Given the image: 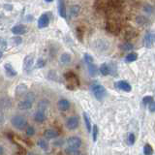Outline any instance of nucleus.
I'll use <instances>...</instances> for the list:
<instances>
[{"mask_svg": "<svg viewBox=\"0 0 155 155\" xmlns=\"http://www.w3.org/2000/svg\"><path fill=\"white\" fill-rule=\"evenodd\" d=\"M91 89H92V92H93L94 96L96 97L97 100L101 101L106 97L107 90L105 89V87L103 86V85H101L100 84H98V82H94V84H92Z\"/></svg>", "mask_w": 155, "mask_h": 155, "instance_id": "1", "label": "nucleus"}, {"mask_svg": "<svg viewBox=\"0 0 155 155\" xmlns=\"http://www.w3.org/2000/svg\"><path fill=\"white\" fill-rule=\"evenodd\" d=\"M11 123L14 126L16 129L18 130H24L26 127H27V120L22 116V115H16L11 119Z\"/></svg>", "mask_w": 155, "mask_h": 155, "instance_id": "2", "label": "nucleus"}, {"mask_svg": "<svg viewBox=\"0 0 155 155\" xmlns=\"http://www.w3.org/2000/svg\"><path fill=\"white\" fill-rule=\"evenodd\" d=\"M33 64H34V56L33 55H27L24 60V70L26 74H29L32 70Z\"/></svg>", "mask_w": 155, "mask_h": 155, "instance_id": "3", "label": "nucleus"}, {"mask_svg": "<svg viewBox=\"0 0 155 155\" xmlns=\"http://www.w3.org/2000/svg\"><path fill=\"white\" fill-rule=\"evenodd\" d=\"M66 126L69 130H75L77 129L79 126V118L77 116H71L68 118L67 122H66Z\"/></svg>", "mask_w": 155, "mask_h": 155, "instance_id": "4", "label": "nucleus"}, {"mask_svg": "<svg viewBox=\"0 0 155 155\" xmlns=\"http://www.w3.org/2000/svg\"><path fill=\"white\" fill-rule=\"evenodd\" d=\"M67 144H68V146L80 148L81 146V140L79 137H70L67 140Z\"/></svg>", "mask_w": 155, "mask_h": 155, "instance_id": "5", "label": "nucleus"}, {"mask_svg": "<svg viewBox=\"0 0 155 155\" xmlns=\"http://www.w3.org/2000/svg\"><path fill=\"white\" fill-rule=\"evenodd\" d=\"M49 24V18L48 15H42L38 19V27L45 28L48 27Z\"/></svg>", "mask_w": 155, "mask_h": 155, "instance_id": "6", "label": "nucleus"}, {"mask_svg": "<svg viewBox=\"0 0 155 155\" xmlns=\"http://www.w3.org/2000/svg\"><path fill=\"white\" fill-rule=\"evenodd\" d=\"M115 85H116V86L119 88V89L123 90L125 92H130L131 89H132L129 82H127L125 81H119L115 82Z\"/></svg>", "mask_w": 155, "mask_h": 155, "instance_id": "7", "label": "nucleus"}, {"mask_svg": "<svg viewBox=\"0 0 155 155\" xmlns=\"http://www.w3.org/2000/svg\"><path fill=\"white\" fill-rule=\"evenodd\" d=\"M11 31L16 35H22L27 32V28H26V26L24 25L19 24V25H16L14 27H12Z\"/></svg>", "mask_w": 155, "mask_h": 155, "instance_id": "8", "label": "nucleus"}, {"mask_svg": "<svg viewBox=\"0 0 155 155\" xmlns=\"http://www.w3.org/2000/svg\"><path fill=\"white\" fill-rule=\"evenodd\" d=\"M26 92H27V86H26V84H19L16 88V97L24 96V95L26 94Z\"/></svg>", "mask_w": 155, "mask_h": 155, "instance_id": "9", "label": "nucleus"}, {"mask_svg": "<svg viewBox=\"0 0 155 155\" xmlns=\"http://www.w3.org/2000/svg\"><path fill=\"white\" fill-rule=\"evenodd\" d=\"M58 14L63 19H65L67 16V10H66L64 0H58Z\"/></svg>", "mask_w": 155, "mask_h": 155, "instance_id": "10", "label": "nucleus"}, {"mask_svg": "<svg viewBox=\"0 0 155 155\" xmlns=\"http://www.w3.org/2000/svg\"><path fill=\"white\" fill-rule=\"evenodd\" d=\"M32 106H33L32 102L28 101V100H25L24 99V101L19 102V105H18V108L21 111H27V110H30V109L32 108Z\"/></svg>", "mask_w": 155, "mask_h": 155, "instance_id": "11", "label": "nucleus"}, {"mask_svg": "<svg viewBox=\"0 0 155 155\" xmlns=\"http://www.w3.org/2000/svg\"><path fill=\"white\" fill-rule=\"evenodd\" d=\"M44 136L46 139H48V140L55 139V138L58 137V132L54 129H47L44 132Z\"/></svg>", "mask_w": 155, "mask_h": 155, "instance_id": "12", "label": "nucleus"}, {"mask_svg": "<svg viewBox=\"0 0 155 155\" xmlns=\"http://www.w3.org/2000/svg\"><path fill=\"white\" fill-rule=\"evenodd\" d=\"M4 68H5L6 75L9 76V77H15V76H16V71L10 63H6L4 65Z\"/></svg>", "mask_w": 155, "mask_h": 155, "instance_id": "13", "label": "nucleus"}, {"mask_svg": "<svg viewBox=\"0 0 155 155\" xmlns=\"http://www.w3.org/2000/svg\"><path fill=\"white\" fill-rule=\"evenodd\" d=\"M57 106L58 109L60 111H67L69 108H70V103H69L68 100H66V99H61V100L58 101L57 103Z\"/></svg>", "mask_w": 155, "mask_h": 155, "instance_id": "14", "label": "nucleus"}, {"mask_svg": "<svg viewBox=\"0 0 155 155\" xmlns=\"http://www.w3.org/2000/svg\"><path fill=\"white\" fill-rule=\"evenodd\" d=\"M34 120L36 122H39V123H42L44 122L46 120V115H45V113L42 111H37L34 114Z\"/></svg>", "mask_w": 155, "mask_h": 155, "instance_id": "15", "label": "nucleus"}, {"mask_svg": "<svg viewBox=\"0 0 155 155\" xmlns=\"http://www.w3.org/2000/svg\"><path fill=\"white\" fill-rule=\"evenodd\" d=\"M60 62L62 65H68L71 62V54H67V52H64L63 54H61Z\"/></svg>", "mask_w": 155, "mask_h": 155, "instance_id": "16", "label": "nucleus"}, {"mask_svg": "<svg viewBox=\"0 0 155 155\" xmlns=\"http://www.w3.org/2000/svg\"><path fill=\"white\" fill-rule=\"evenodd\" d=\"M100 73L103 76H108L109 74H111V67L108 64L104 63L100 66V69H99Z\"/></svg>", "mask_w": 155, "mask_h": 155, "instance_id": "17", "label": "nucleus"}, {"mask_svg": "<svg viewBox=\"0 0 155 155\" xmlns=\"http://www.w3.org/2000/svg\"><path fill=\"white\" fill-rule=\"evenodd\" d=\"M144 44V47H146V48L152 47V35H151V33H147L146 35Z\"/></svg>", "mask_w": 155, "mask_h": 155, "instance_id": "18", "label": "nucleus"}, {"mask_svg": "<svg viewBox=\"0 0 155 155\" xmlns=\"http://www.w3.org/2000/svg\"><path fill=\"white\" fill-rule=\"evenodd\" d=\"M64 152L68 155H78V154H81V151L79 150V148H75V147H71V146H68L66 149L64 150Z\"/></svg>", "mask_w": 155, "mask_h": 155, "instance_id": "19", "label": "nucleus"}, {"mask_svg": "<svg viewBox=\"0 0 155 155\" xmlns=\"http://www.w3.org/2000/svg\"><path fill=\"white\" fill-rule=\"evenodd\" d=\"M82 115H84V123H85V126H86L87 132H89V133H91V122H90L89 116H88V114H87L86 113H84V114H82Z\"/></svg>", "mask_w": 155, "mask_h": 155, "instance_id": "20", "label": "nucleus"}, {"mask_svg": "<svg viewBox=\"0 0 155 155\" xmlns=\"http://www.w3.org/2000/svg\"><path fill=\"white\" fill-rule=\"evenodd\" d=\"M38 146H39V147H40L42 150H44V151H48L49 150V143L46 140H44V139L39 140Z\"/></svg>", "mask_w": 155, "mask_h": 155, "instance_id": "21", "label": "nucleus"}, {"mask_svg": "<svg viewBox=\"0 0 155 155\" xmlns=\"http://www.w3.org/2000/svg\"><path fill=\"white\" fill-rule=\"evenodd\" d=\"M86 65H87V68H88V72H89V74H90L91 76H95V75L97 74L98 69H97L96 66H95L94 62H93V63L86 64Z\"/></svg>", "mask_w": 155, "mask_h": 155, "instance_id": "22", "label": "nucleus"}, {"mask_svg": "<svg viewBox=\"0 0 155 155\" xmlns=\"http://www.w3.org/2000/svg\"><path fill=\"white\" fill-rule=\"evenodd\" d=\"M81 12V7L79 5H74L72 6L70 9V14L72 16H77Z\"/></svg>", "mask_w": 155, "mask_h": 155, "instance_id": "23", "label": "nucleus"}, {"mask_svg": "<svg viewBox=\"0 0 155 155\" xmlns=\"http://www.w3.org/2000/svg\"><path fill=\"white\" fill-rule=\"evenodd\" d=\"M49 107V102L48 100H41L38 104V111H46V109Z\"/></svg>", "mask_w": 155, "mask_h": 155, "instance_id": "24", "label": "nucleus"}, {"mask_svg": "<svg viewBox=\"0 0 155 155\" xmlns=\"http://www.w3.org/2000/svg\"><path fill=\"white\" fill-rule=\"evenodd\" d=\"M138 58V54L136 52H131V54H127L126 57H125V61L126 62H133L135 60H137Z\"/></svg>", "mask_w": 155, "mask_h": 155, "instance_id": "25", "label": "nucleus"}, {"mask_svg": "<svg viewBox=\"0 0 155 155\" xmlns=\"http://www.w3.org/2000/svg\"><path fill=\"white\" fill-rule=\"evenodd\" d=\"M45 65H46V60H45V59H43V58H40V59H38L37 62H36L35 68H36V69L44 68V67H45Z\"/></svg>", "mask_w": 155, "mask_h": 155, "instance_id": "26", "label": "nucleus"}, {"mask_svg": "<svg viewBox=\"0 0 155 155\" xmlns=\"http://www.w3.org/2000/svg\"><path fill=\"white\" fill-rule=\"evenodd\" d=\"M24 97H25V100H28V101H30L32 102V103H34V101H35V94L33 93V92H26V94L24 95Z\"/></svg>", "mask_w": 155, "mask_h": 155, "instance_id": "27", "label": "nucleus"}, {"mask_svg": "<svg viewBox=\"0 0 155 155\" xmlns=\"http://www.w3.org/2000/svg\"><path fill=\"white\" fill-rule=\"evenodd\" d=\"M25 133L28 137H32L35 134V129L32 126H27L25 128Z\"/></svg>", "mask_w": 155, "mask_h": 155, "instance_id": "28", "label": "nucleus"}, {"mask_svg": "<svg viewBox=\"0 0 155 155\" xmlns=\"http://www.w3.org/2000/svg\"><path fill=\"white\" fill-rule=\"evenodd\" d=\"M144 153L146 155H150L153 153V150H152V147H151L149 144H146L144 147Z\"/></svg>", "mask_w": 155, "mask_h": 155, "instance_id": "29", "label": "nucleus"}, {"mask_svg": "<svg viewBox=\"0 0 155 155\" xmlns=\"http://www.w3.org/2000/svg\"><path fill=\"white\" fill-rule=\"evenodd\" d=\"M97 136H98V127L97 125H93V128H92V138H93L94 141H96Z\"/></svg>", "mask_w": 155, "mask_h": 155, "instance_id": "30", "label": "nucleus"}, {"mask_svg": "<svg viewBox=\"0 0 155 155\" xmlns=\"http://www.w3.org/2000/svg\"><path fill=\"white\" fill-rule=\"evenodd\" d=\"M6 48H7V42L0 37V51H3L4 49H6Z\"/></svg>", "mask_w": 155, "mask_h": 155, "instance_id": "31", "label": "nucleus"}, {"mask_svg": "<svg viewBox=\"0 0 155 155\" xmlns=\"http://www.w3.org/2000/svg\"><path fill=\"white\" fill-rule=\"evenodd\" d=\"M121 49H124V51H131L133 49V45L131 43H124L123 45H121Z\"/></svg>", "mask_w": 155, "mask_h": 155, "instance_id": "32", "label": "nucleus"}, {"mask_svg": "<svg viewBox=\"0 0 155 155\" xmlns=\"http://www.w3.org/2000/svg\"><path fill=\"white\" fill-rule=\"evenodd\" d=\"M127 143L129 146H133L135 144V135L134 134H129V136H128V139H127Z\"/></svg>", "mask_w": 155, "mask_h": 155, "instance_id": "33", "label": "nucleus"}, {"mask_svg": "<svg viewBox=\"0 0 155 155\" xmlns=\"http://www.w3.org/2000/svg\"><path fill=\"white\" fill-rule=\"evenodd\" d=\"M21 38H19V37H13V38H11V43L13 45H19L21 43Z\"/></svg>", "mask_w": 155, "mask_h": 155, "instance_id": "34", "label": "nucleus"}, {"mask_svg": "<svg viewBox=\"0 0 155 155\" xmlns=\"http://www.w3.org/2000/svg\"><path fill=\"white\" fill-rule=\"evenodd\" d=\"M84 61L86 64H89V63H93V58H92L91 55L85 54H84Z\"/></svg>", "mask_w": 155, "mask_h": 155, "instance_id": "35", "label": "nucleus"}, {"mask_svg": "<svg viewBox=\"0 0 155 155\" xmlns=\"http://www.w3.org/2000/svg\"><path fill=\"white\" fill-rule=\"evenodd\" d=\"M152 101H153V97H151V96H146V97H144V98L143 99V103H144V105H148V104H150Z\"/></svg>", "mask_w": 155, "mask_h": 155, "instance_id": "36", "label": "nucleus"}, {"mask_svg": "<svg viewBox=\"0 0 155 155\" xmlns=\"http://www.w3.org/2000/svg\"><path fill=\"white\" fill-rule=\"evenodd\" d=\"M148 109H149V111H155V102H151V103L149 104V108H148Z\"/></svg>", "mask_w": 155, "mask_h": 155, "instance_id": "37", "label": "nucleus"}, {"mask_svg": "<svg viewBox=\"0 0 155 155\" xmlns=\"http://www.w3.org/2000/svg\"><path fill=\"white\" fill-rule=\"evenodd\" d=\"M4 7H5V9H7V10H12L11 5H4Z\"/></svg>", "mask_w": 155, "mask_h": 155, "instance_id": "38", "label": "nucleus"}, {"mask_svg": "<svg viewBox=\"0 0 155 155\" xmlns=\"http://www.w3.org/2000/svg\"><path fill=\"white\" fill-rule=\"evenodd\" d=\"M4 153V150H3V147L2 146H0V155Z\"/></svg>", "mask_w": 155, "mask_h": 155, "instance_id": "39", "label": "nucleus"}, {"mask_svg": "<svg viewBox=\"0 0 155 155\" xmlns=\"http://www.w3.org/2000/svg\"><path fill=\"white\" fill-rule=\"evenodd\" d=\"M45 1H46V2H49H49H52V1H54V0H45Z\"/></svg>", "mask_w": 155, "mask_h": 155, "instance_id": "40", "label": "nucleus"}, {"mask_svg": "<svg viewBox=\"0 0 155 155\" xmlns=\"http://www.w3.org/2000/svg\"><path fill=\"white\" fill-rule=\"evenodd\" d=\"M2 54H2V51H0V58L2 57Z\"/></svg>", "mask_w": 155, "mask_h": 155, "instance_id": "41", "label": "nucleus"}]
</instances>
